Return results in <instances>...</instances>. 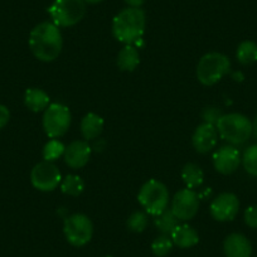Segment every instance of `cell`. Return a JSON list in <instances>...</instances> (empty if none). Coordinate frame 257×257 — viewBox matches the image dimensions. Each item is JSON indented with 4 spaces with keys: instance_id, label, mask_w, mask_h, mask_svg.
I'll list each match as a JSON object with an SVG mask.
<instances>
[{
    "instance_id": "1",
    "label": "cell",
    "mask_w": 257,
    "mask_h": 257,
    "mask_svg": "<svg viewBox=\"0 0 257 257\" xmlns=\"http://www.w3.org/2000/svg\"><path fill=\"white\" fill-rule=\"evenodd\" d=\"M29 48L33 56L42 62H52L58 58L63 48L59 27L52 22L37 24L29 34Z\"/></svg>"
},
{
    "instance_id": "2",
    "label": "cell",
    "mask_w": 257,
    "mask_h": 257,
    "mask_svg": "<svg viewBox=\"0 0 257 257\" xmlns=\"http://www.w3.org/2000/svg\"><path fill=\"white\" fill-rule=\"evenodd\" d=\"M147 18L142 8L122 9L112 21V34L123 44H135L145 33Z\"/></svg>"
},
{
    "instance_id": "3",
    "label": "cell",
    "mask_w": 257,
    "mask_h": 257,
    "mask_svg": "<svg viewBox=\"0 0 257 257\" xmlns=\"http://www.w3.org/2000/svg\"><path fill=\"white\" fill-rule=\"evenodd\" d=\"M216 127L219 137L232 145H242L251 138L252 122L242 113L232 112L222 115Z\"/></svg>"
},
{
    "instance_id": "4",
    "label": "cell",
    "mask_w": 257,
    "mask_h": 257,
    "mask_svg": "<svg viewBox=\"0 0 257 257\" xmlns=\"http://www.w3.org/2000/svg\"><path fill=\"white\" fill-rule=\"evenodd\" d=\"M231 61L219 52H209L199 59L197 64V78L204 86H213L228 75Z\"/></svg>"
},
{
    "instance_id": "5",
    "label": "cell",
    "mask_w": 257,
    "mask_h": 257,
    "mask_svg": "<svg viewBox=\"0 0 257 257\" xmlns=\"http://www.w3.org/2000/svg\"><path fill=\"white\" fill-rule=\"evenodd\" d=\"M138 201L142 204L145 212L152 216H158L169 204V190L167 185L157 179H150L140 188Z\"/></svg>"
},
{
    "instance_id": "6",
    "label": "cell",
    "mask_w": 257,
    "mask_h": 257,
    "mask_svg": "<svg viewBox=\"0 0 257 257\" xmlns=\"http://www.w3.org/2000/svg\"><path fill=\"white\" fill-rule=\"evenodd\" d=\"M52 23L59 28H70L83 19L86 3L83 0H54L48 8Z\"/></svg>"
},
{
    "instance_id": "7",
    "label": "cell",
    "mask_w": 257,
    "mask_h": 257,
    "mask_svg": "<svg viewBox=\"0 0 257 257\" xmlns=\"http://www.w3.org/2000/svg\"><path fill=\"white\" fill-rule=\"evenodd\" d=\"M72 121L70 108L63 103H51L44 110L43 128L51 139H58L68 132Z\"/></svg>"
},
{
    "instance_id": "8",
    "label": "cell",
    "mask_w": 257,
    "mask_h": 257,
    "mask_svg": "<svg viewBox=\"0 0 257 257\" xmlns=\"http://www.w3.org/2000/svg\"><path fill=\"white\" fill-rule=\"evenodd\" d=\"M63 233L68 243L75 247H82L92 238L93 223L86 214H72L64 219Z\"/></svg>"
},
{
    "instance_id": "9",
    "label": "cell",
    "mask_w": 257,
    "mask_h": 257,
    "mask_svg": "<svg viewBox=\"0 0 257 257\" xmlns=\"http://www.w3.org/2000/svg\"><path fill=\"white\" fill-rule=\"evenodd\" d=\"M31 182L32 185L41 192H52L61 184V172L53 163L44 160L33 167Z\"/></svg>"
},
{
    "instance_id": "10",
    "label": "cell",
    "mask_w": 257,
    "mask_h": 257,
    "mask_svg": "<svg viewBox=\"0 0 257 257\" xmlns=\"http://www.w3.org/2000/svg\"><path fill=\"white\" fill-rule=\"evenodd\" d=\"M199 209V196L193 189L184 188L175 193L170 211L179 221L187 222L194 218Z\"/></svg>"
},
{
    "instance_id": "11",
    "label": "cell",
    "mask_w": 257,
    "mask_h": 257,
    "mask_svg": "<svg viewBox=\"0 0 257 257\" xmlns=\"http://www.w3.org/2000/svg\"><path fill=\"white\" fill-rule=\"evenodd\" d=\"M212 217L218 222L233 221L239 211V201L233 193H221L211 203Z\"/></svg>"
},
{
    "instance_id": "12",
    "label": "cell",
    "mask_w": 257,
    "mask_h": 257,
    "mask_svg": "<svg viewBox=\"0 0 257 257\" xmlns=\"http://www.w3.org/2000/svg\"><path fill=\"white\" fill-rule=\"evenodd\" d=\"M241 163V154L233 145H224L216 150V153L213 154V165L217 172H219L221 174H232L238 169Z\"/></svg>"
},
{
    "instance_id": "13",
    "label": "cell",
    "mask_w": 257,
    "mask_h": 257,
    "mask_svg": "<svg viewBox=\"0 0 257 257\" xmlns=\"http://www.w3.org/2000/svg\"><path fill=\"white\" fill-rule=\"evenodd\" d=\"M193 147L199 154H207L216 148L218 143V130L216 125L203 122L196 128L192 137Z\"/></svg>"
},
{
    "instance_id": "14",
    "label": "cell",
    "mask_w": 257,
    "mask_h": 257,
    "mask_svg": "<svg viewBox=\"0 0 257 257\" xmlns=\"http://www.w3.org/2000/svg\"><path fill=\"white\" fill-rule=\"evenodd\" d=\"M91 147L87 142L75 140L64 150V163L72 169H81L88 163L91 158Z\"/></svg>"
},
{
    "instance_id": "15",
    "label": "cell",
    "mask_w": 257,
    "mask_h": 257,
    "mask_svg": "<svg viewBox=\"0 0 257 257\" xmlns=\"http://www.w3.org/2000/svg\"><path fill=\"white\" fill-rule=\"evenodd\" d=\"M223 251L226 257H251L252 244L244 234L231 233L224 239Z\"/></svg>"
},
{
    "instance_id": "16",
    "label": "cell",
    "mask_w": 257,
    "mask_h": 257,
    "mask_svg": "<svg viewBox=\"0 0 257 257\" xmlns=\"http://www.w3.org/2000/svg\"><path fill=\"white\" fill-rule=\"evenodd\" d=\"M174 246L179 248H190L199 242V234L189 224H178L177 228L170 234Z\"/></svg>"
},
{
    "instance_id": "17",
    "label": "cell",
    "mask_w": 257,
    "mask_h": 257,
    "mask_svg": "<svg viewBox=\"0 0 257 257\" xmlns=\"http://www.w3.org/2000/svg\"><path fill=\"white\" fill-rule=\"evenodd\" d=\"M140 63L139 49L134 44H125L117 54V66L121 71L133 72Z\"/></svg>"
},
{
    "instance_id": "18",
    "label": "cell",
    "mask_w": 257,
    "mask_h": 257,
    "mask_svg": "<svg viewBox=\"0 0 257 257\" xmlns=\"http://www.w3.org/2000/svg\"><path fill=\"white\" fill-rule=\"evenodd\" d=\"M103 130V120L97 113L90 112L81 121V134L86 140H95Z\"/></svg>"
},
{
    "instance_id": "19",
    "label": "cell",
    "mask_w": 257,
    "mask_h": 257,
    "mask_svg": "<svg viewBox=\"0 0 257 257\" xmlns=\"http://www.w3.org/2000/svg\"><path fill=\"white\" fill-rule=\"evenodd\" d=\"M24 103L33 112H41L49 106V96L41 88H28L24 93Z\"/></svg>"
},
{
    "instance_id": "20",
    "label": "cell",
    "mask_w": 257,
    "mask_h": 257,
    "mask_svg": "<svg viewBox=\"0 0 257 257\" xmlns=\"http://www.w3.org/2000/svg\"><path fill=\"white\" fill-rule=\"evenodd\" d=\"M182 179L187 185V188L196 189V188H199L203 184L204 173L198 164L188 163L182 169Z\"/></svg>"
},
{
    "instance_id": "21",
    "label": "cell",
    "mask_w": 257,
    "mask_h": 257,
    "mask_svg": "<svg viewBox=\"0 0 257 257\" xmlns=\"http://www.w3.org/2000/svg\"><path fill=\"white\" fill-rule=\"evenodd\" d=\"M179 222V219L174 216V213L170 209H165L164 212L155 216L154 219V224L158 231L162 234H167V236L172 234V232L177 228Z\"/></svg>"
},
{
    "instance_id": "22",
    "label": "cell",
    "mask_w": 257,
    "mask_h": 257,
    "mask_svg": "<svg viewBox=\"0 0 257 257\" xmlns=\"http://www.w3.org/2000/svg\"><path fill=\"white\" fill-rule=\"evenodd\" d=\"M236 58L242 66H251L257 62V44L252 41L239 43L236 51Z\"/></svg>"
},
{
    "instance_id": "23",
    "label": "cell",
    "mask_w": 257,
    "mask_h": 257,
    "mask_svg": "<svg viewBox=\"0 0 257 257\" xmlns=\"http://www.w3.org/2000/svg\"><path fill=\"white\" fill-rule=\"evenodd\" d=\"M61 190L63 194L71 197H78L85 190V182L81 177L75 174H70L64 177L61 182Z\"/></svg>"
},
{
    "instance_id": "24",
    "label": "cell",
    "mask_w": 257,
    "mask_h": 257,
    "mask_svg": "<svg viewBox=\"0 0 257 257\" xmlns=\"http://www.w3.org/2000/svg\"><path fill=\"white\" fill-rule=\"evenodd\" d=\"M148 223H149L148 214L143 211H137L130 214L127 222H126V226H127L128 231L134 232V233H142L147 229Z\"/></svg>"
},
{
    "instance_id": "25",
    "label": "cell",
    "mask_w": 257,
    "mask_h": 257,
    "mask_svg": "<svg viewBox=\"0 0 257 257\" xmlns=\"http://www.w3.org/2000/svg\"><path fill=\"white\" fill-rule=\"evenodd\" d=\"M66 147L58 139H52L44 145L43 148V158L47 162H54L58 158L63 157Z\"/></svg>"
},
{
    "instance_id": "26",
    "label": "cell",
    "mask_w": 257,
    "mask_h": 257,
    "mask_svg": "<svg viewBox=\"0 0 257 257\" xmlns=\"http://www.w3.org/2000/svg\"><path fill=\"white\" fill-rule=\"evenodd\" d=\"M242 164L244 170L252 177H257V144L251 145L242 155Z\"/></svg>"
},
{
    "instance_id": "27",
    "label": "cell",
    "mask_w": 257,
    "mask_h": 257,
    "mask_svg": "<svg viewBox=\"0 0 257 257\" xmlns=\"http://www.w3.org/2000/svg\"><path fill=\"white\" fill-rule=\"evenodd\" d=\"M173 246H174V243H173L170 236H167V234H160V236H158L157 238L153 241L152 251L155 256L164 257L172 251Z\"/></svg>"
},
{
    "instance_id": "28",
    "label": "cell",
    "mask_w": 257,
    "mask_h": 257,
    "mask_svg": "<svg viewBox=\"0 0 257 257\" xmlns=\"http://www.w3.org/2000/svg\"><path fill=\"white\" fill-rule=\"evenodd\" d=\"M221 116H222V112L219 111V108L214 107V106L204 108V111L202 112V117H203L204 122L213 123V125H216L217 121L219 120V117H221Z\"/></svg>"
},
{
    "instance_id": "29",
    "label": "cell",
    "mask_w": 257,
    "mask_h": 257,
    "mask_svg": "<svg viewBox=\"0 0 257 257\" xmlns=\"http://www.w3.org/2000/svg\"><path fill=\"white\" fill-rule=\"evenodd\" d=\"M244 223L251 228H257V204L249 206L243 214Z\"/></svg>"
},
{
    "instance_id": "30",
    "label": "cell",
    "mask_w": 257,
    "mask_h": 257,
    "mask_svg": "<svg viewBox=\"0 0 257 257\" xmlns=\"http://www.w3.org/2000/svg\"><path fill=\"white\" fill-rule=\"evenodd\" d=\"M11 118V111L7 106L0 105V128H3Z\"/></svg>"
},
{
    "instance_id": "31",
    "label": "cell",
    "mask_w": 257,
    "mask_h": 257,
    "mask_svg": "<svg viewBox=\"0 0 257 257\" xmlns=\"http://www.w3.org/2000/svg\"><path fill=\"white\" fill-rule=\"evenodd\" d=\"M123 2L132 8H140L145 3V0H123Z\"/></svg>"
},
{
    "instance_id": "32",
    "label": "cell",
    "mask_w": 257,
    "mask_h": 257,
    "mask_svg": "<svg viewBox=\"0 0 257 257\" xmlns=\"http://www.w3.org/2000/svg\"><path fill=\"white\" fill-rule=\"evenodd\" d=\"M252 134H253L257 139V116L254 117L253 122H252Z\"/></svg>"
},
{
    "instance_id": "33",
    "label": "cell",
    "mask_w": 257,
    "mask_h": 257,
    "mask_svg": "<svg viewBox=\"0 0 257 257\" xmlns=\"http://www.w3.org/2000/svg\"><path fill=\"white\" fill-rule=\"evenodd\" d=\"M86 4H98L101 3V2H103V0H83Z\"/></svg>"
},
{
    "instance_id": "34",
    "label": "cell",
    "mask_w": 257,
    "mask_h": 257,
    "mask_svg": "<svg viewBox=\"0 0 257 257\" xmlns=\"http://www.w3.org/2000/svg\"><path fill=\"white\" fill-rule=\"evenodd\" d=\"M107 257H111V256H107Z\"/></svg>"
}]
</instances>
